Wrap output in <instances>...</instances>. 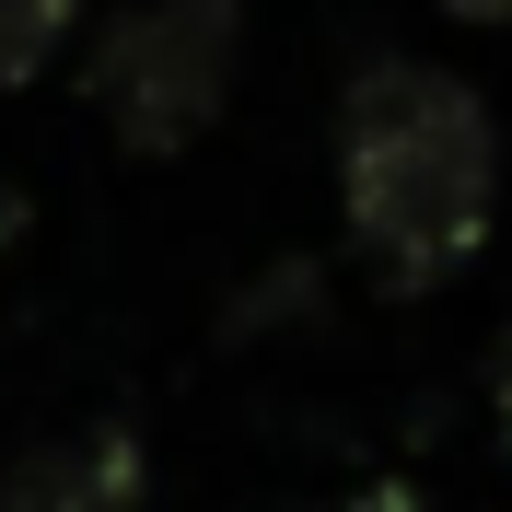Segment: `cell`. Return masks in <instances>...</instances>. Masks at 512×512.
<instances>
[{
	"label": "cell",
	"instance_id": "7",
	"mask_svg": "<svg viewBox=\"0 0 512 512\" xmlns=\"http://www.w3.org/2000/svg\"><path fill=\"white\" fill-rule=\"evenodd\" d=\"M501 443H512V350H501Z\"/></svg>",
	"mask_w": 512,
	"mask_h": 512
},
{
	"label": "cell",
	"instance_id": "6",
	"mask_svg": "<svg viewBox=\"0 0 512 512\" xmlns=\"http://www.w3.org/2000/svg\"><path fill=\"white\" fill-rule=\"evenodd\" d=\"M350 512H419V501H408V489H373V501H350Z\"/></svg>",
	"mask_w": 512,
	"mask_h": 512
},
{
	"label": "cell",
	"instance_id": "4",
	"mask_svg": "<svg viewBox=\"0 0 512 512\" xmlns=\"http://www.w3.org/2000/svg\"><path fill=\"white\" fill-rule=\"evenodd\" d=\"M70 35H82V0H0V94L47 82Z\"/></svg>",
	"mask_w": 512,
	"mask_h": 512
},
{
	"label": "cell",
	"instance_id": "2",
	"mask_svg": "<svg viewBox=\"0 0 512 512\" xmlns=\"http://www.w3.org/2000/svg\"><path fill=\"white\" fill-rule=\"evenodd\" d=\"M233 70H245V0H117L82 47V94L117 152L175 163L222 128Z\"/></svg>",
	"mask_w": 512,
	"mask_h": 512
},
{
	"label": "cell",
	"instance_id": "1",
	"mask_svg": "<svg viewBox=\"0 0 512 512\" xmlns=\"http://www.w3.org/2000/svg\"><path fill=\"white\" fill-rule=\"evenodd\" d=\"M338 222L384 291H443L501 222V117L431 59H361L338 94Z\"/></svg>",
	"mask_w": 512,
	"mask_h": 512
},
{
	"label": "cell",
	"instance_id": "5",
	"mask_svg": "<svg viewBox=\"0 0 512 512\" xmlns=\"http://www.w3.org/2000/svg\"><path fill=\"white\" fill-rule=\"evenodd\" d=\"M454 24H512V0H443Z\"/></svg>",
	"mask_w": 512,
	"mask_h": 512
},
{
	"label": "cell",
	"instance_id": "3",
	"mask_svg": "<svg viewBox=\"0 0 512 512\" xmlns=\"http://www.w3.org/2000/svg\"><path fill=\"white\" fill-rule=\"evenodd\" d=\"M0 512H152V478L128 431H82V443H35L24 466H0Z\"/></svg>",
	"mask_w": 512,
	"mask_h": 512
}]
</instances>
